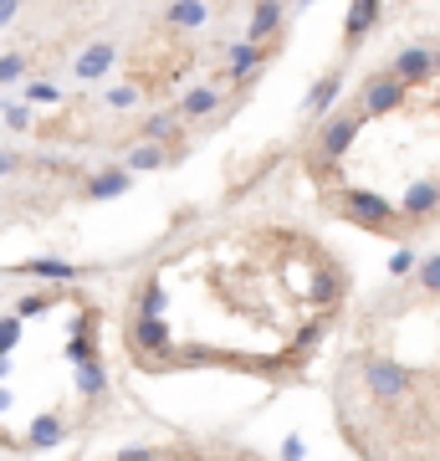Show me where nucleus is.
Segmentation results:
<instances>
[{
	"instance_id": "cd10ccee",
	"label": "nucleus",
	"mask_w": 440,
	"mask_h": 461,
	"mask_svg": "<svg viewBox=\"0 0 440 461\" xmlns=\"http://www.w3.org/2000/svg\"><path fill=\"white\" fill-rule=\"evenodd\" d=\"M51 303H57V293H21L16 297V318H41V313H51Z\"/></svg>"
},
{
	"instance_id": "aec40b11",
	"label": "nucleus",
	"mask_w": 440,
	"mask_h": 461,
	"mask_svg": "<svg viewBox=\"0 0 440 461\" xmlns=\"http://www.w3.org/2000/svg\"><path fill=\"white\" fill-rule=\"evenodd\" d=\"M62 436H67L62 415L47 411V415H36V420H31V430H26V446H31V451H51V446H62Z\"/></svg>"
},
{
	"instance_id": "9d476101",
	"label": "nucleus",
	"mask_w": 440,
	"mask_h": 461,
	"mask_svg": "<svg viewBox=\"0 0 440 461\" xmlns=\"http://www.w3.org/2000/svg\"><path fill=\"white\" fill-rule=\"evenodd\" d=\"M261 67H266V41H236V47H226V77L230 83H251Z\"/></svg>"
},
{
	"instance_id": "f704fd0d",
	"label": "nucleus",
	"mask_w": 440,
	"mask_h": 461,
	"mask_svg": "<svg viewBox=\"0 0 440 461\" xmlns=\"http://www.w3.org/2000/svg\"><path fill=\"white\" fill-rule=\"evenodd\" d=\"M5 405H11V390H0V411H5Z\"/></svg>"
},
{
	"instance_id": "9b49d317",
	"label": "nucleus",
	"mask_w": 440,
	"mask_h": 461,
	"mask_svg": "<svg viewBox=\"0 0 440 461\" xmlns=\"http://www.w3.org/2000/svg\"><path fill=\"white\" fill-rule=\"evenodd\" d=\"M379 16H384V0H354L348 5V21H343V47L354 51L364 41V36L379 26Z\"/></svg>"
},
{
	"instance_id": "6ab92c4d",
	"label": "nucleus",
	"mask_w": 440,
	"mask_h": 461,
	"mask_svg": "<svg viewBox=\"0 0 440 461\" xmlns=\"http://www.w3.org/2000/svg\"><path fill=\"white\" fill-rule=\"evenodd\" d=\"M72 369H77V395L98 405V400L108 395V364L103 359H82V364H72Z\"/></svg>"
},
{
	"instance_id": "393cba45",
	"label": "nucleus",
	"mask_w": 440,
	"mask_h": 461,
	"mask_svg": "<svg viewBox=\"0 0 440 461\" xmlns=\"http://www.w3.org/2000/svg\"><path fill=\"white\" fill-rule=\"evenodd\" d=\"M26 77H31V57H26V51H5V57H0V87L26 83Z\"/></svg>"
},
{
	"instance_id": "423d86ee",
	"label": "nucleus",
	"mask_w": 440,
	"mask_h": 461,
	"mask_svg": "<svg viewBox=\"0 0 440 461\" xmlns=\"http://www.w3.org/2000/svg\"><path fill=\"white\" fill-rule=\"evenodd\" d=\"M118 57H123V51H118L113 36H98V41L77 47V57H72V83H103L118 67Z\"/></svg>"
},
{
	"instance_id": "dca6fc26",
	"label": "nucleus",
	"mask_w": 440,
	"mask_h": 461,
	"mask_svg": "<svg viewBox=\"0 0 440 461\" xmlns=\"http://www.w3.org/2000/svg\"><path fill=\"white\" fill-rule=\"evenodd\" d=\"M215 113H220V93H215L211 83L184 87V98H180V118H184V123H200V118H215Z\"/></svg>"
},
{
	"instance_id": "6e6552de",
	"label": "nucleus",
	"mask_w": 440,
	"mask_h": 461,
	"mask_svg": "<svg viewBox=\"0 0 440 461\" xmlns=\"http://www.w3.org/2000/svg\"><path fill=\"white\" fill-rule=\"evenodd\" d=\"M400 215L409 226H425L430 215H440V180H409L400 195Z\"/></svg>"
},
{
	"instance_id": "c85d7f7f",
	"label": "nucleus",
	"mask_w": 440,
	"mask_h": 461,
	"mask_svg": "<svg viewBox=\"0 0 440 461\" xmlns=\"http://www.w3.org/2000/svg\"><path fill=\"white\" fill-rule=\"evenodd\" d=\"M415 267H420V257H415L409 247H400L390 257V277H415Z\"/></svg>"
},
{
	"instance_id": "c756f323",
	"label": "nucleus",
	"mask_w": 440,
	"mask_h": 461,
	"mask_svg": "<svg viewBox=\"0 0 440 461\" xmlns=\"http://www.w3.org/2000/svg\"><path fill=\"white\" fill-rule=\"evenodd\" d=\"M21 323H26V318H0V354H11V348H16V339H21Z\"/></svg>"
},
{
	"instance_id": "72a5a7b5",
	"label": "nucleus",
	"mask_w": 440,
	"mask_h": 461,
	"mask_svg": "<svg viewBox=\"0 0 440 461\" xmlns=\"http://www.w3.org/2000/svg\"><path fill=\"white\" fill-rule=\"evenodd\" d=\"M430 51H436V77H440V41H430Z\"/></svg>"
},
{
	"instance_id": "7ed1b4c3",
	"label": "nucleus",
	"mask_w": 440,
	"mask_h": 461,
	"mask_svg": "<svg viewBox=\"0 0 440 461\" xmlns=\"http://www.w3.org/2000/svg\"><path fill=\"white\" fill-rule=\"evenodd\" d=\"M129 348H133V359L144 364V369H169V364H175V339H169V329H164V318L133 313Z\"/></svg>"
},
{
	"instance_id": "39448f33",
	"label": "nucleus",
	"mask_w": 440,
	"mask_h": 461,
	"mask_svg": "<svg viewBox=\"0 0 440 461\" xmlns=\"http://www.w3.org/2000/svg\"><path fill=\"white\" fill-rule=\"evenodd\" d=\"M405 98H409V87L400 83L394 72H374V77H364V87H359L364 118H390V113H400V108H405Z\"/></svg>"
},
{
	"instance_id": "ddd939ff",
	"label": "nucleus",
	"mask_w": 440,
	"mask_h": 461,
	"mask_svg": "<svg viewBox=\"0 0 440 461\" xmlns=\"http://www.w3.org/2000/svg\"><path fill=\"white\" fill-rule=\"evenodd\" d=\"M164 21L175 26V32H205L211 26V0H169L164 5Z\"/></svg>"
},
{
	"instance_id": "2eb2a0df",
	"label": "nucleus",
	"mask_w": 440,
	"mask_h": 461,
	"mask_svg": "<svg viewBox=\"0 0 440 461\" xmlns=\"http://www.w3.org/2000/svg\"><path fill=\"white\" fill-rule=\"evenodd\" d=\"M338 93H343V67H333V72H323V77H318V83L308 87V103H302V113H308V118L333 113V103H338Z\"/></svg>"
},
{
	"instance_id": "5701e85b",
	"label": "nucleus",
	"mask_w": 440,
	"mask_h": 461,
	"mask_svg": "<svg viewBox=\"0 0 440 461\" xmlns=\"http://www.w3.org/2000/svg\"><path fill=\"white\" fill-rule=\"evenodd\" d=\"M93 323H98V318L87 313V318H82V329H72V344H67V359H72V364L98 359V344H93Z\"/></svg>"
},
{
	"instance_id": "f8f14e48",
	"label": "nucleus",
	"mask_w": 440,
	"mask_h": 461,
	"mask_svg": "<svg viewBox=\"0 0 440 461\" xmlns=\"http://www.w3.org/2000/svg\"><path fill=\"white\" fill-rule=\"evenodd\" d=\"M118 159H123L133 175H154V169H169V165H175V154H164V144H154V139H133V144L118 154Z\"/></svg>"
},
{
	"instance_id": "7c9ffc66",
	"label": "nucleus",
	"mask_w": 440,
	"mask_h": 461,
	"mask_svg": "<svg viewBox=\"0 0 440 461\" xmlns=\"http://www.w3.org/2000/svg\"><path fill=\"white\" fill-rule=\"evenodd\" d=\"M118 456H129V461H154V456H159V446H123Z\"/></svg>"
},
{
	"instance_id": "a211bd4d",
	"label": "nucleus",
	"mask_w": 440,
	"mask_h": 461,
	"mask_svg": "<svg viewBox=\"0 0 440 461\" xmlns=\"http://www.w3.org/2000/svg\"><path fill=\"white\" fill-rule=\"evenodd\" d=\"M16 272L41 277V282H77L82 277V267L77 262H62V257H31V262H21Z\"/></svg>"
},
{
	"instance_id": "f257e3e1",
	"label": "nucleus",
	"mask_w": 440,
	"mask_h": 461,
	"mask_svg": "<svg viewBox=\"0 0 440 461\" xmlns=\"http://www.w3.org/2000/svg\"><path fill=\"white\" fill-rule=\"evenodd\" d=\"M333 211H338V221H354V226H364V230H400V205L394 200H384V195H374V190H338L333 195Z\"/></svg>"
},
{
	"instance_id": "f3484780",
	"label": "nucleus",
	"mask_w": 440,
	"mask_h": 461,
	"mask_svg": "<svg viewBox=\"0 0 440 461\" xmlns=\"http://www.w3.org/2000/svg\"><path fill=\"white\" fill-rule=\"evenodd\" d=\"M133 139H154V144H180L184 139V118H180V108L175 113H148L144 123H139V133Z\"/></svg>"
},
{
	"instance_id": "0eeeda50",
	"label": "nucleus",
	"mask_w": 440,
	"mask_h": 461,
	"mask_svg": "<svg viewBox=\"0 0 440 461\" xmlns=\"http://www.w3.org/2000/svg\"><path fill=\"white\" fill-rule=\"evenodd\" d=\"M390 72L400 77L405 87H425L430 77H436V51H430V41H409V47L394 51Z\"/></svg>"
},
{
	"instance_id": "412c9836",
	"label": "nucleus",
	"mask_w": 440,
	"mask_h": 461,
	"mask_svg": "<svg viewBox=\"0 0 440 461\" xmlns=\"http://www.w3.org/2000/svg\"><path fill=\"white\" fill-rule=\"evenodd\" d=\"M98 103L108 108V113H133V108L144 103V87H139V83H113Z\"/></svg>"
},
{
	"instance_id": "20e7f679",
	"label": "nucleus",
	"mask_w": 440,
	"mask_h": 461,
	"mask_svg": "<svg viewBox=\"0 0 440 461\" xmlns=\"http://www.w3.org/2000/svg\"><path fill=\"white\" fill-rule=\"evenodd\" d=\"M364 390H369L379 405H394V400H405L409 390H415V369H405L400 359L374 354V359H364Z\"/></svg>"
},
{
	"instance_id": "473e14b6",
	"label": "nucleus",
	"mask_w": 440,
	"mask_h": 461,
	"mask_svg": "<svg viewBox=\"0 0 440 461\" xmlns=\"http://www.w3.org/2000/svg\"><path fill=\"white\" fill-rule=\"evenodd\" d=\"M21 169V154H11V149H0V180H5V175H16Z\"/></svg>"
},
{
	"instance_id": "bb28decb",
	"label": "nucleus",
	"mask_w": 440,
	"mask_h": 461,
	"mask_svg": "<svg viewBox=\"0 0 440 461\" xmlns=\"http://www.w3.org/2000/svg\"><path fill=\"white\" fill-rule=\"evenodd\" d=\"M31 113H36V108L26 98H21V103H0V118H5V129H11V133H31Z\"/></svg>"
},
{
	"instance_id": "b1692460",
	"label": "nucleus",
	"mask_w": 440,
	"mask_h": 461,
	"mask_svg": "<svg viewBox=\"0 0 440 461\" xmlns=\"http://www.w3.org/2000/svg\"><path fill=\"white\" fill-rule=\"evenodd\" d=\"M133 303H139V313H148V318H164V303H169V297H164L159 277H144V282H139V297H133Z\"/></svg>"
},
{
	"instance_id": "4be33fe9",
	"label": "nucleus",
	"mask_w": 440,
	"mask_h": 461,
	"mask_svg": "<svg viewBox=\"0 0 440 461\" xmlns=\"http://www.w3.org/2000/svg\"><path fill=\"white\" fill-rule=\"evenodd\" d=\"M21 98L31 103V108H57V103H62V87L47 83V77H26V83H21Z\"/></svg>"
},
{
	"instance_id": "4468645a",
	"label": "nucleus",
	"mask_w": 440,
	"mask_h": 461,
	"mask_svg": "<svg viewBox=\"0 0 440 461\" xmlns=\"http://www.w3.org/2000/svg\"><path fill=\"white\" fill-rule=\"evenodd\" d=\"M282 26H287V0H256V11H251V26H246V36H251V41H272Z\"/></svg>"
},
{
	"instance_id": "f03ea898",
	"label": "nucleus",
	"mask_w": 440,
	"mask_h": 461,
	"mask_svg": "<svg viewBox=\"0 0 440 461\" xmlns=\"http://www.w3.org/2000/svg\"><path fill=\"white\" fill-rule=\"evenodd\" d=\"M359 129H364V108L323 113V129H318V139H312V159H318V165H338L343 154L359 144Z\"/></svg>"
},
{
	"instance_id": "2f4dec72",
	"label": "nucleus",
	"mask_w": 440,
	"mask_h": 461,
	"mask_svg": "<svg viewBox=\"0 0 440 461\" xmlns=\"http://www.w3.org/2000/svg\"><path fill=\"white\" fill-rule=\"evenodd\" d=\"M16 16H21V0H0V32H5Z\"/></svg>"
},
{
	"instance_id": "1a4fd4ad",
	"label": "nucleus",
	"mask_w": 440,
	"mask_h": 461,
	"mask_svg": "<svg viewBox=\"0 0 440 461\" xmlns=\"http://www.w3.org/2000/svg\"><path fill=\"white\" fill-rule=\"evenodd\" d=\"M129 190H133V169L123 165V159L82 180V200H93V205H103V200H118V195H129Z\"/></svg>"
},
{
	"instance_id": "a878e982",
	"label": "nucleus",
	"mask_w": 440,
	"mask_h": 461,
	"mask_svg": "<svg viewBox=\"0 0 440 461\" xmlns=\"http://www.w3.org/2000/svg\"><path fill=\"white\" fill-rule=\"evenodd\" d=\"M415 282H420L425 297H440V251L420 257V267H415Z\"/></svg>"
}]
</instances>
